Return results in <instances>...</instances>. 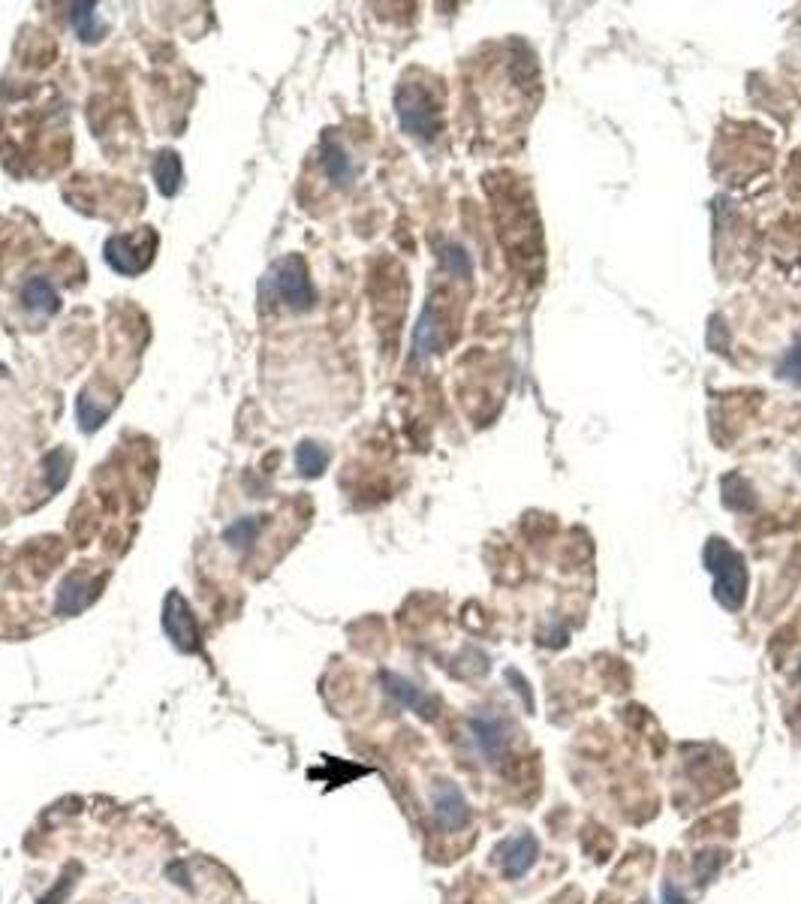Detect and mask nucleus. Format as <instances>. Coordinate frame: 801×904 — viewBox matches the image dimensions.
Wrapping results in <instances>:
<instances>
[{"mask_svg": "<svg viewBox=\"0 0 801 904\" xmlns=\"http://www.w3.org/2000/svg\"><path fill=\"white\" fill-rule=\"evenodd\" d=\"M259 296L265 302H278L290 311H308L317 296H314L305 260L299 254L275 260L259 281Z\"/></svg>", "mask_w": 801, "mask_h": 904, "instance_id": "f257e3e1", "label": "nucleus"}, {"mask_svg": "<svg viewBox=\"0 0 801 904\" xmlns=\"http://www.w3.org/2000/svg\"><path fill=\"white\" fill-rule=\"evenodd\" d=\"M705 570L714 576V597L723 609L738 612L747 600V564L720 537H711L702 549Z\"/></svg>", "mask_w": 801, "mask_h": 904, "instance_id": "f03ea898", "label": "nucleus"}, {"mask_svg": "<svg viewBox=\"0 0 801 904\" xmlns=\"http://www.w3.org/2000/svg\"><path fill=\"white\" fill-rule=\"evenodd\" d=\"M395 112L401 121V130L410 133L413 139L431 142L440 133V109L437 100L422 88V85H410L404 82L395 91Z\"/></svg>", "mask_w": 801, "mask_h": 904, "instance_id": "7ed1b4c3", "label": "nucleus"}, {"mask_svg": "<svg viewBox=\"0 0 801 904\" xmlns=\"http://www.w3.org/2000/svg\"><path fill=\"white\" fill-rule=\"evenodd\" d=\"M154 248H157V236L151 230H145V233H133V236H112L106 242L103 254H106V263L112 272L133 278L142 269H148Z\"/></svg>", "mask_w": 801, "mask_h": 904, "instance_id": "20e7f679", "label": "nucleus"}, {"mask_svg": "<svg viewBox=\"0 0 801 904\" xmlns=\"http://www.w3.org/2000/svg\"><path fill=\"white\" fill-rule=\"evenodd\" d=\"M163 630L178 651H199V627L181 591H169L163 603Z\"/></svg>", "mask_w": 801, "mask_h": 904, "instance_id": "39448f33", "label": "nucleus"}, {"mask_svg": "<svg viewBox=\"0 0 801 904\" xmlns=\"http://www.w3.org/2000/svg\"><path fill=\"white\" fill-rule=\"evenodd\" d=\"M537 859H540V841L533 838L530 832L509 835L494 850V862L500 865V871H503L506 880L524 877L533 865H537Z\"/></svg>", "mask_w": 801, "mask_h": 904, "instance_id": "423d86ee", "label": "nucleus"}, {"mask_svg": "<svg viewBox=\"0 0 801 904\" xmlns=\"http://www.w3.org/2000/svg\"><path fill=\"white\" fill-rule=\"evenodd\" d=\"M470 733H473V742L479 748V754L488 760V763H500L503 754L509 751V742H512V727L503 715L497 712H479L470 718Z\"/></svg>", "mask_w": 801, "mask_h": 904, "instance_id": "0eeeda50", "label": "nucleus"}, {"mask_svg": "<svg viewBox=\"0 0 801 904\" xmlns=\"http://www.w3.org/2000/svg\"><path fill=\"white\" fill-rule=\"evenodd\" d=\"M434 817L443 829H461L467 823V799L452 781H440L434 787Z\"/></svg>", "mask_w": 801, "mask_h": 904, "instance_id": "6e6552de", "label": "nucleus"}, {"mask_svg": "<svg viewBox=\"0 0 801 904\" xmlns=\"http://www.w3.org/2000/svg\"><path fill=\"white\" fill-rule=\"evenodd\" d=\"M97 597V585L94 579L76 573L70 579H64L61 591H58V603H55V612L58 615H79L82 609H88Z\"/></svg>", "mask_w": 801, "mask_h": 904, "instance_id": "1a4fd4ad", "label": "nucleus"}, {"mask_svg": "<svg viewBox=\"0 0 801 904\" xmlns=\"http://www.w3.org/2000/svg\"><path fill=\"white\" fill-rule=\"evenodd\" d=\"M323 169H326V175H329L335 184H341V187H347V184L356 178V163H353L350 151H347L332 133L323 136Z\"/></svg>", "mask_w": 801, "mask_h": 904, "instance_id": "9d476101", "label": "nucleus"}, {"mask_svg": "<svg viewBox=\"0 0 801 904\" xmlns=\"http://www.w3.org/2000/svg\"><path fill=\"white\" fill-rule=\"evenodd\" d=\"M22 302L31 314H40V317H52L58 308H61V299H58V290L49 278L37 275L25 284L22 290Z\"/></svg>", "mask_w": 801, "mask_h": 904, "instance_id": "9b49d317", "label": "nucleus"}, {"mask_svg": "<svg viewBox=\"0 0 801 904\" xmlns=\"http://www.w3.org/2000/svg\"><path fill=\"white\" fill-rule=\"evenodd\" d=\"M383 685H386V691L401 703V706H407L410 712H419V715H425V718H431L434 712V703H431V697H425L413 682H407V678H401V675H392V672H383Z\"/></svg>", "mask_w": 801, "mask_h": 904, "instance_id": "f8f14e48", "label": "nucleus"}, {"mask_svg": "<svg viewBox=\"0 0 801 904\" xmlns=\"http://www.w3.org/2000/svg\"><path fill=\"white\" fill-rule=\"evenodd\" d=\"M434 350H440V320H437L434 308H425L416 323V332H413V356L425 359Z\"/></svg>", "mask_w": 801, "mask_h": 904, "instance_id": "ddd939ff", "label": "nucleus"}, {"mask_svg": "<svg viewBox=\"0 0 801 904\" xmlns=\"http://www.w3.org/2000/svg\"><path fill=\"white\" fill-rule=\"evenodd\" d=\"M181 178H184L181 157L175 151H160L157 160H154V181H157L160 193L163 196H175L181 190Z\"/></svg>", "mask_w": 801, "mask_h": 904, "instance_id": "4468645a", "label": "nucleus"}, {"mask_svg": "<svg viewBox=\"0 0 801 904\" xmlns=\"http://www.w3.org/2000/svg\"><path fill=\"white\" fill-rule=\"evenodd\" d=\"M259 528H262L259 516H244V519L232 522V525L223 531V543H226L232 552L244 555V552H250L253 543L259 540Z\"/></svg>", "mask_w": 801, "mask_h": 904, "instance_id": "2eb2a0df", "label": "nucleus"}, {"mask_svg": "<svg viewBox=\"0 0 801 904\" xmlns=\"http://www.w3.org/2000/svg\"><path fill=\"white\" fill-rule=\"evenodd\" d=\"M326 468H329V449L326 446H320L314 440L299 443V449H296V471L302 477H320Z\"/></svg>", "mask_w": 801, "mask_h": 904, "instance_id": "dca6fc26", "label": "nucleus"}, {"mask_svg": "<svg viewBox=\"0 0 801 904\" xmlns=\"http://www.w3.org/2000/svg\"><path fill=\"white\" fill-rule=\"evenodd\" d=\"M70 22L85 43H94V40H100V34H106V25H100V19H97V7L88 4V0L70 7Z\"/></svg>", "mask_w": 801, "mask_h": 904, "instance_id": "f3484780", "label": "nucleus"}, {"mask_svg": "<svg viewBox=\"0 0 801 904\" xmlns=\"http://www.w3.org/2000/svg\"><path fill=\"white\" fill-rule=\"evenodd\" d=\"M723 504H726L729 510H735V513H747V510H753V507H756L753 489L747 486V480H744V477L729 474V477L723 480Z\"/></svg>", "mask_w": 801, "mask_h": 904, "instance_id": "a211bd4d", "label": "nucleus"}, {"mask_svg": "<svg viewBox=\"0 0 801 904\" xmlns=\"http://www.w3.org/2000/svg\"><path fill=\"white\" fill-rule=\"evenodd\" d=\"M440 266L455 278H467L473 272V260H470L467 248L458 245V242H443L440 245Z\"/></svg>", "mask_w": 801, "mask_h": 904, "instance_id": "6ab92c4d", "label": "nucleus"}, {"mask_svg": "<svg viewBox=\"0 0 801 904\" xmlns=\"http://www.w3.org/2000/svg\"><path fill=\"white\" fill-rule=\"evenodd\" d=\"M777 377L792 386H801V341L783 353V359L777 362Z\"/></svg>", "mask_w": 801, "mask_h": 904, "instance_id": "aec40b11", "label": "nucleus"}, {"mask_svg": "<svg viewBox=\"0 0 801 904\" xmlns=\"http://www.w3.org/2000/svg\"><path fill=\"white\" fill-rule=\"evenodd\" d=\"M720 865H723V853H702L696 859V877H699V883H708L720 871Z\"/></svg>", "mask_w": 801, "mask_h": 904, "instance_id": "412c9836", "label": "nucleus"}, {"mask_svg": "<svg viewBox=\"0 0 801 904\" xmlns=\"http://www.w3.org/2000/svg\"><path fill=\"white\" fill-rule=\"evenodd\" d=\"M660 904H684V895H681L675 886L666 883V886H663V901H660Z\"/></svg>", "mask_w": 801, "mask_h": 904, "instance_id": "4be33fe9", "label": "nucleus"}]
</instances>
